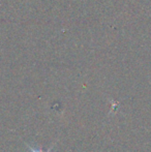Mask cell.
I'll return each instance as SVG.
<instances>
[{"instance_id":"obj_1","label":"cell","mask_w":151,"mask_h":152,"mask_svg":"<svg viewBox=\"0 0 151 152\" xmlns=\"http://www.w3.org/2000/svg\"><path fill=\"white\" fill-rule=\"evenodd\" d=\"M28 146V148L30 149V151L31 152H44L42 150H40V149H35V148H33L32 146H29V145H27ZM52 148H53V146H51V148H49L47 151H44V152H51V150H52Z\"/></svg>"}]
</instances>
